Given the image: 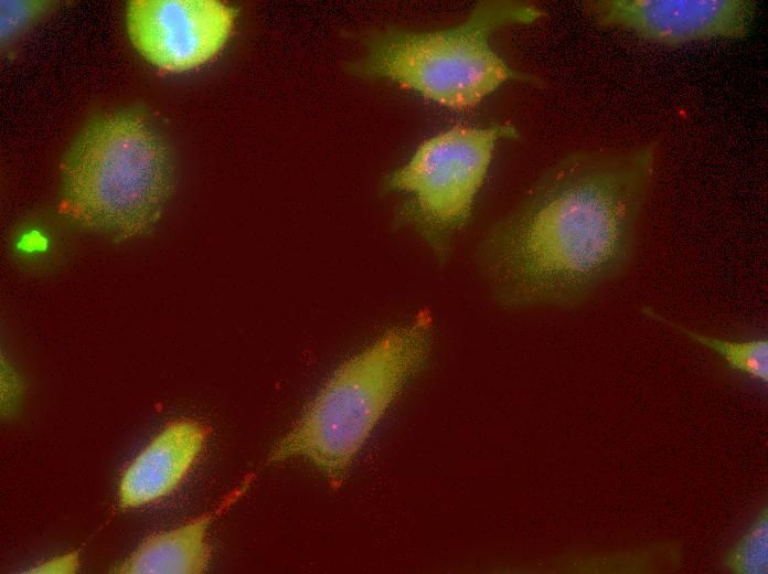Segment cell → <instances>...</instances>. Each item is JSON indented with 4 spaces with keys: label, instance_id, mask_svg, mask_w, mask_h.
<instances>
[{
    "label": "cell",
    "instance_id": "1",
    "mask_svg": "<svg viewBox=\"0 0 768 574\" xmlns=\"http://www.w3.org/2000/svg\"><path fill=\"white\" fill-rule=\"evenodd\" d=\"M655 145L579 150L551 166L484 234L478 263L504 308H573L630 266Z\"/></svg>",
    "mask_w": 768,
    "mask_h": 574
},
{
    "label": "cell",
    "instance_id": "2",
    "mask_svg": "<svg viewBox=\"0 0 768 574\" xmlns=\"http://www.w3.org/2000/svg\"><path fill=\"white\" fill-rule=\"evenodd\" d=\"M433 328L431 311L422 308L343 361L274 445L267 461L302 459L331 489H339L376 425L427 361Z\"/></svg>",
    "mask_w": 768,
    "mask_h": 574
},
{
    "label": "cell",
    "instance_id": "3",
    "mask_svg": "<svg viewBox=\"0 0 768 574\" xmlns=\"http://www.w3.org/2000/svg\"><path fill=\"white\" fill-rule=\"evenodd\" d=\"M540 7L514 0H486L461 23L434 31H391L373 40L361 66L441 107L469 111L510 81L542 85L535 75L511 67L491 45L504 26L544 18Z\"/></svg>",
    "mask_w": 768,
    "mask_h": 574
},
{
    "label": "cell",
    "instance_id": "4",
    "mask_svg": "<svg viewBox=\"0 0 768 574\" xmlns=\"http://www.w3.org/2000/svg\"><path fill=\"white\" fill-rule=\"evenodd\" d=\"M172 190L168 150L137 115L98 120L78 137L62 164V211L114 238L151 228Z\"/></svg>",
    "mask_w": 768,
    "mask_h": 574
},
{
    "label": "cell",
    "instance_id": "5",
    "mask_svg": "<svg viewBox=\"0 0 768 574\" xmlns=\"http://www.w3.org/2000/svg\"><path fill=\"white\" fill-rule=\"evenodd\" d=\"M511 123L456 125L424 140L387 178L391 189L410 194L402 215L440 262L468 226L473 204L501 139H516Z\"/></svg>",
    "mask_w": 768,
    "mask_h": 574
},
{
    "label": "cell",
    "instance_id": "6",
    "mask_svg": "<svg viewBox=\"0 0 768 574\" xmlns=\"http://www.w3.org/2000/svg\"><path fill=\"white\" fill-rule=\"evenodd\" d=\"M234 11L215 0H134L127 28L134 46L164 72L212 60L227 42Z\"/></svg>",
    "mask_w": 768,
    "mask_h": 574
},
{
    "label": "cell",
    "instance_id": "7",
    "mask_svg": "<svg viewBox=\"0 0 768 574\" xmlns=\"http://www.w3.org/2000/svg\"><path fill=\"white\" fill-rule=\"evenodd\" d=\"M756 9L753 0H591L584 12L598 25L680 46L712 39L743 40Z\"/></svg>",
    "mask_w": 768,
    "mask_h": 574
},
{
    "label": "cell",
    "instance_id": "8",
    "mask_svg": "<svg viewBox=\"0 0 768 574\" xmlns=\"http://www.w3.org/2000/svg\"><path fill=\"white\" fill-rule=\"evenodd\" d=\"M211 433V426L203 421L169 422L122 471L119 507H141L174 491L198 463Z\"/></svg>",
    "mask_w": 768,
    "mask_h": 574
},
{
    "label": "cell",
    "instance_id": "9",
    "mask_svg": "<svg viewBox=\"0 0 768 574\" xmlns=\"http://www.w3.org/2000/svg\"><path fill=\"white\" fill-rule=\"evenodd\" d=\"M253 476L232 490L213 510L171 531L148 536L121 564L117 573L199 574L209 568L211 545L207 530L246 490Z\"/></svg>",
    "mask_w": 768,
    "mask_h": 574
},
{
    "label": "cell",
    "instance_id": "10",
    "mask_svg": "<svg viewBox=\"0 0 768 574\" xmlns=\"http://www.w3.org/2000/svg\"><path fill=\"white\" fill-rule=\"evenodd\" d=\"M642 312L657 321L663 322L693 341L713 350L726 362L729 369L748 379L767 386L768 384V339L753 338L742 341L723 340L705 336L670 321L650 307H643Z\"/></svg>",
    "mask_w": 768,
    "mask_h": 574
},
{
    "label": "cell",
    "instance_id": "11",
    "mask_svg": "<svg viewBox=\"0 0 768 574\" xmlns=\"http://www.w3.org/2000/svg\"><path fill=\"white\" fill-rule=\"evenodd\" d=\"M735 574L768 573V511L765 506L724 559Z\"/></svg>",
    "mask_w": 768,
    "mask_h": 574
},
{
    "label": "cell",
    "instance_id": "12",
    "mask_svg": "<svg viewBox=\"0 0 768 574\" xmlns=\"http://www.w3.org/2000/svg\"><path fill=\"white\" fill-rule=\"evenodd\" d=\"M78 553L71 552L66 555L45 561L30 570V573H74L78 568Z\"/></svg>",
    "mask_w": 768,
    "mask_h": 574
}]
</instances>
